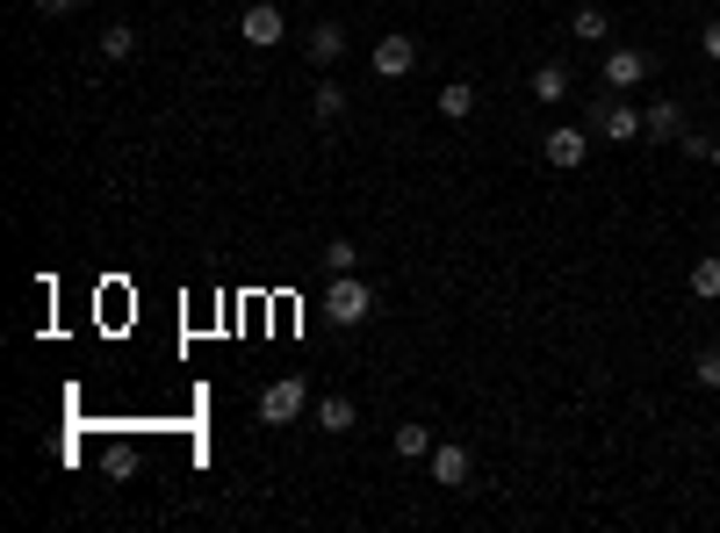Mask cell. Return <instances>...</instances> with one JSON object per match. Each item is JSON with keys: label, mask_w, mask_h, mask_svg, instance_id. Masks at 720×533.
<instances>
[{"label": "cell", "mask_w": 720, "mask_h": 533, "mask_svg": "<svg viewBox=\"0 0 720 533\" xmlns=\"http://www.w3.org/2000/svg\"><path fill=\"white\" fill-rule=\"evenodd\" d=\"M325 310H332L339 332H354V325H367V310H375V288H367L361 274H332L325 282Z\"/></svg>", "instance_id": "cell-1"}, {"label": "cell", "mask_w": 720, "mask_h": 533, "mask_svg": "<svg viewBox=\"0 0 720 533\" xmlns=\"http://www.w3.org/2000/svg\"><path fill=\"white\" fill-rule=\"evenodd\" d=\"M303 411H310V389H303V375H282V383L259 389V418H267V425H296Z\"/></svg>", "instance_id": "cell-2"}, {"label": "cell", "mask_w": 720, "mask_h": 533, "mask_svg": "<svg viewBox=\"0 0 720 533\" xmlns=\"http://www.w3.org/2000/svg\"><path fill=\"white\" fill-rule=\"evenodd\" d=\"M599 80L612 87V95L641 87V80H649V51H634V43H605V58H599Z\"/></svg>", "instance_id": "cell-3"}, {"label": "cell", "mask_w": 720, "mask_h": 533, "mask_svg": "<svg viewBox=\"0 0 720 533\" xmlns=\"http://www.w3.org/2000/svg\"><path fill=\"white\" fill-rule=\"evenodd\" d=\"M541 159L555 166V174H576V166L591 159V130H576V124H555L541 137Z\"/></svg>", "instance_id": "cell-4"}, {"label": "cell", "mask_w": 720, "mask_h": 533, "mask_svg": "<svg viewBox=\"0 0 720 533\" xmlns=\"http://www.w3.org/2000/svg\"><path fill=\"white\" fill-rule=\"evenodd\" d=\"M591 130H599V137H612V145H634V137H649V130H641V109H627L620 95L591 109Z\"/></svg>", "instance_id": "cell-5"}, {"label": "cell", "mask_w": 720, "mask_h": 533, "mask_svg": "<svg viewBox=\"0 0 720 533\" xmlns=\"http://www.w3.org/2000/svg\"><path fill=\"white\" fill-rule=\"evenodd\" d=\"M238 37H245V43H259V51H267V43H282V37H288V14L274 8V0H253V8L238 14Z\"/></svg>", "instance_id": "cell-6"}, {"label": "cell", "mask_w": 720, "mask_h": 533, "mask_svg": "<svg viewBox=\"0 0 720 533\" xmlns=\"http://www.w3.org/2000/svg\"><path fill=\"white\" fill-rule=\"evenodd\" d=\"M367 66H375V80H404V72L418 66V43H411V37H396V29H389V37H382L375 51H367Z\"/></svg>", "instance_id": "cell-7"}, {"label": "cell", "mask_w": 720, "mask_h": 533, "mask_svg": "<svg viewBox=\"0 0 720 533\" xmlns=\"http://www.w3.org/2000/svg\"><path fill=\"white\" fill-rule=\"evenodd\" d=\"M469 476H476L469 447H462V440H440V447H433V483H447V491H469Z\"/></svg>", "instance_id": "cell-8"}, {"label": "cell", "mask_w": 720, "mask_h": 533, "mask_svg": "<svg viewBox=\"0 0 720 533\" xmlns=\"http://www.w3.org/2000/svg\"><path fill=\"white\" fill-rule=\"evenodd\" d=\"M303 51H310L317 66H339V58H346V29L339 22H317L310 37H303Z\"/></svg>", "instance_id": "cell-9"}, {"label": "cell", "mask_w": 720, "mask_h": 533, "mask_svg": "<svg viewBox=\"0 0 720 533\" xmlns=\"http://www.w3.org/2000/svg\"><path fill=\"white\" fill-rule=\"evenodd\" d=\"M440 116H447V124H469V116H476V80H447L440 87Z\"/></svg>", "instance_id": "cell-10"}, {"label": "cell", "mask_w": 720, "mask_h": 533, "mask_svg": "<svg viewBox=\"0 0 720 533\" xmlns=\"http://www.w3.org/2000/svg\"><path fill=\"white\" fill-rule=\"evenodd\" d=\"M317 425H325V433H354V425H361L354 397H339V389H332V397H317Z\"/></svg>", "instance_id": "cell-11"}, {"label": "cell", "mask_w": 720, "mask_h": 533, "mask_svg": "<svg viewBox=\"0 0 720 533\" xmlns=\"http://www.w3.org/2000/svg\"><path fill=\"white\" fill-rule=\"evenodd\" d=\"M641 130L649 137H684V109L678 101H649V109H641Z\"/></svg>", "instance_id": "cell-12"}, {"label": "cell", "mask_w": 720, "mask_h": 533, "mask_svg": "<svg viewBox=\"0 0 720 533\" xmlns=\"http://www.w3.org/2000/svg\"><path fill=\"white\" fill-rule=\"evenodd\" d=\"M433 425H396V454H404V462H433Z\"/></svg>", "instance_id": "cell-13"}, {"label": "cell", "mask_w": 720, "mask_h": 533, "mask_svg": "<svg viewBox=\"0 0 720 533\" xmlns=\"http://www.w3.org/2000/svg\"><path fill=\"white\" fill-rule=\"evenodd\" d=\"M570 37H576V43H605V37H612V14H605V8H576V14H570Z\"/></svg>", "instance_id": "cell-14"}, {"label": "cell", "mask_w": 720, "mask_h": 533, "mask_svg": "<svg viewBox=\"0 0 720 533\" xmlns=\"http://www.w3.org/2000/svg\"><path fill=\"white\" fill-rule=\"evenodd\" d=\"M684 282H692V296H699V303H713V296H720V253H699Z\"/></svg>", "instance_id": "cell-15"}, {"label": "cell", "mask_w": 720, "mask_h": 533, "mask_svg": "<svg viewBox=\"0 0 720 533\" xmlns=\"http://www.w3.org/2000/svg\"><path fill=\"white\" fill-rule=\"evenodd\" d=\"M526 87H533V101H548V109H555V101L570 95V66H541Z\"/></svg>", "instance_id": "cell-16"}, {"label": "cell", "mask_w": 720, "mask_h": 533, "mask_svg": "<svg viewBox=\"0 0 720 533\" xmlns=\"http://www.w3.org/2000/svg\"><path fill=\"white\" fill-rule=\"evenodd\" d=\"M130 51H137V29H130V22H101V58H109V66H122Z\"/></svg>", "instance_id": "cell-17"}, {"label": "cell", "mask_w": 720, "mask_h": 533, "mask_svg": "<svg viewBox=\"0 0 720 533\" xmlns=\"http://www.w3.org/2000/svg\"><path fill=\"white\" fill-rule=\"evenodd\" d=\"M310 109H317V124H339V116H346V87H339V80H325V87L310 95Z\"/></svg>", "instance_id": "cell-18"}, {"label": "cell", "mask_w": 720, "mask_h": 533, "mask_svg": "<svg viewBox=\"0 0 720 533\" xmlns=\"http://www.w3.org/2000/svg\"><path fill=\"white\" fill-rule=\"evenodd\" d=\"M101 476H109V483H130L137 476V447H101Z\"/></svg>", "instance_id": "cell-19"}, {"label": "cell", "mask_w": 720, "mask_h": 533, "mask_svg": "<svg viewBox=\"0 0 720 533\" xmlns=\"http://www.w3.org/2000/svg\"><path fill=\"white\" fill-rule=\"evenodd\" d=\"M354 260H361L354 238H332V246H325V274H354Z\"/></svg>", "instance_id": "cell-20"}, {"label": "cell", "mask_w": 720, "mask_h": 533, "mask_svg": "<svg viewBox=\"0 0 720 533\" xmlns=\"http://www.w3.org/2000/svg\"><path fill=\"white\" fill-rule=\"evenodd\" d=\"M692 383H699V389H720V346H707V354H692Z\"/></svg>", "instance_id": "cell-21"}, {"label": "cell", "mask_w": 720, "mask_h": 533, "mask_svg": "<svg viewBox=\"0 0 720 533\" xmlns=\"http://www.w3.org/2000/svg\"><path fill=\"white\" fill-rule=\"evenodd\" d=\"M699 51H707L713 66H720V22H707V37H699Z\"/></svg>", "instance_id": "cell-22"}, {"label": "cell", "mask_w": 720, "mask_h": 533, "mask_svg": "<svg viewBox=\"0 0 720 533\" xmlns=\"http://www.w3.org/2000/svg\"><path fill=\"white\" fill-rule=\"evenodd\" d=\"M80 0H37V14H72Z\"/></svg>", "instance_id": "cell-23"}, {"label": "cell", "mask_w": 720, "mask_h": 533, "mask_svg": "<svg viewBox=\"0 0 720 533\" xmlns=\"http://www.w3.org/2000/svg\"><path fill=\"white\" fill-rule=\"evenodd\" d=\"M713 166H720V137H713Z\"/></svg>", "instance_id": "cell-24"}]
</instances>
